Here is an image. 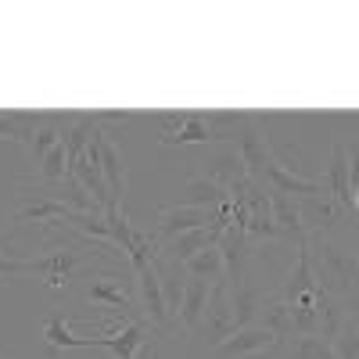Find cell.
Returning a JSON list of instances; mask_svg holds the SVG:
<instances>
[{"label":"cell","instance_id":"obj_1","mask_svg":"<svg viewBox=\"0 0 359 359\" xmlns=\"http://www.w3.org/2000/svg\"><path fill=\"white\" fill-rule=\"evenodd\" d=\"M309 252H313V273L320 291L348 306L359 294V262L348 252H341L334 241H327L323 233H309Z\"/></svg>","mask_w":359,"mask_h":359},{"label":"cell","instance_id":"obj_2","mask_svg":"<svg viewBox=\"0 0 359 359\" xmlns=\"http://www.w3.org/2000/svg\"><path fill=\"white\" fill-rule=\"evenodd\" d=\"M158 331L144 316L140 320H118V331L108 338H79V348H108L111 359H155Z\"/></svg>","mask_w":359,"mask_h":359},{"label":"cell","instance_id":"obj_3","mask_svg":"<svg viewBox=\"0 0 359 359\" xmlns=\"http://www.w3.org/2000/svg\"><path fill=\"white\" fill-rule=\"evenodd\" d=\"M158 140L165 147H187V144H212L223 140L205 111H176V115H158Z\"/></svg>","mask_w":359,"mask_h":359},{"label":"cell","instance_id":"obj_4","mask_svg":"<svg viewBox=\"0 0 359 359\" xmlns=\"http://www.w3.org/2000/svg\"><path fill=\"white\" fill-rule=\"evenodd\" d=\"M158 262V259H155ZM155 262H147L140 269H133L137 277V294H140V316L155 327V331H172L176 327V316L169 313L165 306V294H162V280H158V269Z\"/></svg>","mask_w":359,"mask_h":359},{"label":"cell","instance_id":"obj_5","mask_svg":"<svg viewBox=\"0 0 359 359\" xmlns=\"http://www.w3.org/2000/svg\"><path fill=\"white\" fill-rule=\"evenodd\" d=\"M201 226H219L223 230V219H219V208L216 212H205V208H187V205H169L158 212V223L151 230L155 241L169 245L176 241L180 233H191V230H201Z\"/></svg>","mask_w":359,"mask_h":359},{"label":"cell","instance_id":"obj_6","mask_svg":"<svg viewBox=\"0 0 359 359\" xmlns=\"http://www.w3.org/2000/svg\"><path fill=\"white\" fill-rule=\"evenodd\" d=\"M86 298L90 302H101V306H111L118 316H133V284L126 273H115V269H104V273H90V284H86Z\"/></svg>","mask_w":359,"mask_h":359},{"label":"cell","instance_id":"obj_7","mask_svg":"<svg viewBox=\"0 0 359 359\" xmlns=\"http://www.w3.org/2000/svg\"><path fill=\"white\" fill-rule=\"evenodd\" d=\"M83 266V252L79 248H50L47 255H36V259H29V273H40L54 291H62L72 284L76 277V269Z\"/></svg>","mask_w":359,"mask_h":359},{"label":"cell","instance_id":"obj_8","mask_svg":"<svg viewBox=\"0 0 359 359\" xmlns=\"http://www.w3.org/2000/svg\"><path fill=\"white\" fill-rule=\"evenodd\" d=\"M219 252H223V273H226V287H241L248 277V259H252V241L241 226H223L219 233Z\"/></svg>","mask_w":359,"mask_h":359},{"label":"cell","instance_id":"obj_9","mask_svg":"<svg viewBox=\"0 0 359 359\" xmlns=\"http://www.w3.org/2000/svg\"><path fill=\"white\" fill-rule=\"evenodd\" d=\"M280 341L266 331V327H259V323H252V327H241V331H233L226 341H219L216 348H212V355L216 359H248V355H262V352H269V348H277Z\"/></svg>","mask_w":359,"mask_h":359},{"label":"cell","instance_id":"obj_10","mask_svg":"<svg viewBox=\"0 0 359 359\" xmlns=\"http://www.w3.org/2000/svg\"><path fill=\"white\" fill-rule=\"evenodd\" d=\"M205 334H208V345H219L233 334V302H230V287L226 280L212 284L208 291V306H205Z\"/></svg>","mask_w":359,"mask_h":359},{"label":"cell","instance_id":"obj_11","mask_svg":"<svg viewBox=\"0 0 359 359\" xmlns=\"http://www.w3.org/2000/svg\"><path fill=\"white\" fill-rule=\"evenodd\" d=\"M266 187L273 194H287V198H313V194H327L320 180H309L302 172H294L291 165H284L273 151V158H269L266 165Z\"/></svg>","mask_w":359,"mask_h":359},{"label":"cell","instance_id":"obj_12","mask_svg":"<svg viewBox=\"0 0 359 359\" xmlns=\"http://www.w3.org/2000/svg\"><path fill=\"white\" fill-rule=\"evenodd\" d=\"M94 140H97V151H101L104 184H108V191H111L115 201H123V198H126V162H123V151H118L111 130H101Z\"/></svg>","mask_w":359,"mask_h":359},{"label":"cell","instance_id":"obj_13","mask_svg":"<svg viewBox=\"0 0 359 359\" xmlns=\"http://www.w3.org/2000/svg\"><path fill=\"white\" fill-rule=\"evenodd\" d=\"M219 226H201V230H191V233H180L176 241H169V245H162V259H169V262H180V266H187L198 252H205V248H212V245H219Z\"/></svg>","mask_w":359,"mask_h":359},{"label":"cell","instance_id":"obj_14","mask_svg":"<svg viewBox=\"0 0 359 359\" xmlns=\"http://www.w3.org/2000/svg\"><path fill=\"white\" fill-rule=\"evenodd\" d=\"M230 201V194L212 184L205 172H194L187 176V184H184V194H180V205H187V208H205V212H216V208H223Z\"/></svg>","mask_w":359,"mask_h":359},{"label":"cell","instance_id":"obj_15","mask_svg":"<svg viewBox=\"0 0 359 359\" xmlns=\"http://www.w3.org/2000/svg\"><path fill=\"white\" fill-rule=\"evenodd\" d=\"M230 302H233V331H241V327L259 323V313H262V306L269 302V294H266L255 280L245 277L241 287L230 291Z\"/></svg>","mask_w":359,"mask_h":359},{"label":"cell","instance_id":"obj_16","mask_svg":"<svg viewBox=\"0 0 359 359\" xmlns=\"http://www.w3.org/2000/svg\"><path fill=\"white\" fill-rule=\"evenodd\" d=\"M327 194H331L341 208H355L352 201V172H348V144L338 140L331 165H327Z\"/></svg>","mask_w":359,"mask_h":359},{"label":"cell","instance_id":"obj_17","mask_svg":"<svg viewBox=\"0 0 359 359\" xmlns=\"http://www.w3.org/2000/svg\"><path fill=\"white\" fill-rule=\"evenodd\" d=\"M298 212H302L306 233H323L338 223L341 205L331 194H313V198H298Z\"/></svg>","mask_w":359,"mask_h":359},{"label":"cell","instance_id":"obj_18","mask_svg":"<svg viewBox=\"0 0 359 359\" xmlns=\"http://www.w3.org/2000/svg\"><path fill=\"white\" fill-rule=\"evenodd\" d=\"M205 176L212 180V184H219V187L230 194L237 184H245V180H248V169H245L241 155H237V147L230 144L226 151H219L216 158H208V162H205Z\"/></svg>","mask_w":359,"mask_h":359},{"label":"cell","instance_id":"obj_19","mask_svg":"<svg viewBox=\"0 0 359 359\" xmlns=\"http://www.w3.org/2000/svg\"><path fill=\"white\" fill-rule=\"evenodd\" d=\"M208 291H212V284L187 277L184 302H180V313H176V323H184L187 334H198V331H201V323H205V306H208Z\"/></svg>","mask_w":359,"mask_h":359},{"label":"cell","instance_id":"obj_20","mask_svg":"<svg viewBox=\"0 0 359 359\" xmlns=\"http://www.w3.org/2000/svg\"><path fill=\"white\" fill-rule=\"evenodd\" d=\"M47 123V115L40 111H0V137L4 140H15L29 151V144H33V133Z\"/></svg>","mask_w":359,"mask_h":359},{"label":"cell","instance_id":"obj_21","mask_svg":"<svg viewBox=\"0 0 359 359\" xmlns=\"http://www.w3.org/2000/svg\"><path fill=\"white\" fill-rule=\"evenodd\" d=\"M187 277H194V280H205V284H219V280H226V273H223V252H219V245H212V248H205V252H198L187 266Z\"/></svg>","mask_w":359,"mask_h":359},{"label":"cell","instance_id":"obj_22","mask_svg":"<svg viewBox=\"0 0 359 359\" xmlns=\"http://www.w3.org/2000/svg\"><path fill=\"white\" fill-rule=\"evenodd\" d=\"M259 327H266L269 334H273L277 341H284V338H291L294 334V323H291V309L280 302L277 294H269V302L262 306V313H259Z\"/></svg>","mask_w":359,"mask_h":359},{"label":"cell","instance_id":"obj_23","mask_svg":"<svg viewBox=\"0 0 359 359\" xmlns=\"http://www.w3.org/2000/svg\"><path fill=\"white\" fill-rule=\"evenodd\" d=\"M43 341L50 352H65V348H79V338L72 334L69 327V316L65 313H50L47 323H43Z\"/></svg>","mask_w":359,"mask_h":359},{"label":"cell","instance_id":"obj_24","mask_svg":"<svg viewBox=\"0 0 359 359\" xmlns=\"http://www.w3.org/2000/svg\"><path fill=\"white\" fill-rule=\"evenodd\" d=\"M65 176H69V151H65V144H57L40 158L36 184H62Z\"/></svg>","mask_w":359,"mask_h":359},{"label":"cell","instance_id":"obj_25","mask_svg":"<svg viewBox=\"0 0 359 359\" xmlns=\"http://www.w3.org/2000/svg\"><path fill=\"white\" fill-rule=\"evenodd\" d=\"M331 348H334L338 359H359V327H355L352 316L341 320V327H338L334 338H331Z\"/></svg>","mask_w":359,"mask_h":359},{"label":"cell","instance_id":"obj_26","mask_svg":"<svg viewBox=\"0 0 359 359\" xmlns=\"http://www.w3.org/2000/svg\"><path fill=\"white\" fill-rule=\"evenodd\" d=\"M62 144V123H57V115H47V123L33 133V144H29V155H36V162L50 151V147Z\"/></svg>","mask_w":359,"mask_h":359},{"label":"cell","instance_id":"obj_27","mask_svg":"<svg viewBox=\"0 0 359 359\" xmlns=\"http://www.w3.org/2000/svg\"><path fill=\"white\" fill-rule=\"evenodd\" d=\"M291 359H338L331 341L320 338V334H298L294 348H291Z\"/></svg>","mask_w":359,"mask_h":359},{"label":"cell","instance_id":"obj_28","mask_svg":"<svg viewBox=\"0 0 359 359\" xmlns=\"http://www.w3.org/2000/svg\"><path fill=\"white\" fill-rule=\"evenodd\" d=\"M29 273V259L25 255H11V252H0V284Z\"/></svg>","mask_w":359,"mask_h":359},{"label":"cell","instance_id":"obj_29","mask_svg":"<svg viewBox=\"0 0 359 359\" xmlns=\"http://www.w3.org/2000/svg\"><path fill=\"white\" fill-rule=\"evenodd\" d=\"M348 172H352V191L359 187V144L348 151Z\"/></svg>","mask_w":359,"mask_h":359},{"label":"cell","instance_id":"obj_30","mask_svg":"<svg viewBox=\"0 0 359 359\" xmlns=\"http://www.w3.org/2000/svg\"><path fill=\"white\" fill-rule=\"evenodd\" d=\"M352 201H355V212H359V187L352 191Z\"/></svg>","mask_w":359,"mask_h":359}]
</instances>
